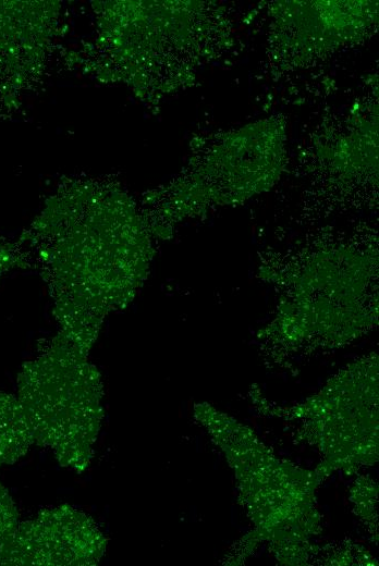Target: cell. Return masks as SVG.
<instances>
[{
  "instance_id": "6da1fadb",
  "label": "cell",
  "mask_w": 379,
  "mask_h": 566,
  "mask_svg": "<svg viewBox=\"0 0 379 566\" xmlns=\"http://www.w3.org/2000/svg\"><path fill=\"white\" fill-rule=\"evenodd\" d=\"M17 399L34 443L51 450L62 467L83 472L103 416L99 376L84 353L63 339L26 364Z\"/></svg>"
},
{
  "instance_id": "7a4b0ae2",
  "label": "cell",
  "mask_w": 379,
  "mask_h": 566,
  "mask_svg": "<svg viewBox=\"0 0 379 566\" xmlns=\"http://www.w3.org/2000/svg\"><path fill=\"white\" fill-rule=\"evenodd\" d=\"M106 547L107 539L93 518L62 504L20 521L9 565L93 566Z\"/></svg>"
},
{
  "instance_id": "3957f363",
  "label": "cell",
  "mask_w": 379,
  "mask_h": 566,
  "mask_svg": "<svg viewBox=\"0 0 379 566\" xmlns=\"http://www.w3.org/2000/svg\"><path fill=\"white\" fill-rule=\"evenodd\" d=\"M34 444L16 397L0 392V467L21 459Z\"/></svg>"
},
{
  "instance_id": "277c9868",
  "label": "cell",
  "mask_w": 379,
  "mask_h": 566,
  "mask_svg": "<svg viewBox=\"0 0 379 566\" xmlns=\"http://www.w3.org/2000/svg\"><path fill=\"white\" fill-rule=\"evenodd\" d=\"M19 525V513L14 501L0 482V565L10 564Z\"/></svg>"
}]
</instances>
